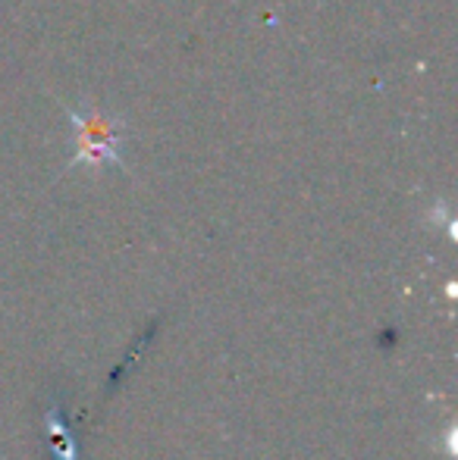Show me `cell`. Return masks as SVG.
I'll return each mask as SVG.
<instances>
[{"label":"cell","instance_id":"cell-1","mask_svg":"<svg viewBox=\"0 0 458 460\" xmlns=\"http://www.w3.org/2000/svg\"><path fill=\"white\" fill-rule=\"evenodd\" d=\"M69 122L76 132V157L69 166H122V132L120 119L101 113L94 107L69 110Z\"/></svg>","mask_w":458,"mask_h":460}]
</instances>
